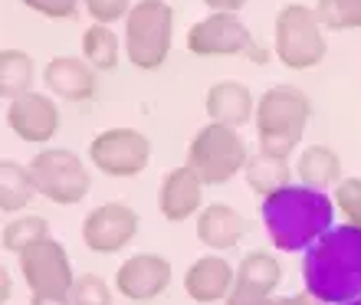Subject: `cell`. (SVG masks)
<instances>
[{
	"label": "cell",
	"mask_w": 361,
	"mask_h": 305,
	"mask_svg": "<svg viewBox=\"0 0 361 305\" xmlns=\"http://www.w3.org/2000/svg\"><path fill=\"white\" fill-rule=\"evenodd\" d=\"M309 115H312V102L299 89L273 86L269 92H263V99L257 102V115H253L259 151L289 158L295 144L302 142Z\"/></svg>",
	"instance_id": "3957f363"
},
{
	"label": "cell",
	"mask_w": 361,
	"mask_h": 305,
	"mask_svg": "<svg viewBox=\"0 0 361 305\" xmlns=\"http://www.w3.org/2000/svg\"><path fill=\"white\" fill-rule=\"evenodd\" d=\"M174 10L168 0H138L125 17V53L138 69H158L171 53Z\"/></svg>",
	"instance_id": "277c9868"
},
{
	"label": "cell",
	"mask_w": 361,
	"mask_h": 305,
	"mask_svg": "<svg viewBox=\"0 0 361 305\" xmlns=\"http://www.w3.org/2000/svg\"><path fill=\"white\" fill-rule=\"evenodd\" d=\"M315 13L329 30L361 27V0H319Z\"/></svg>",
	"instance_id": "484cf974"
},
{
	"label": "cell",
	"mask_w": 361,
	"mask_h": 305,
	"mask_svg": "<svg viewBox=\"0 0 361 305\" xmlns=\"http://www.w3.org/2000/svg\"><path fill=\"white\" fill-rule=\"evenodd\" d=\"M33 86V59L23 49H4L0 53V96L4 99H20L27 96Z\"/></svg>",
	"instance_id": "7402d4cb"
},
{
	"label": "cell",
	"mask_w": 361,
	"mask_h": 305,
	"mask_svg": "<svg viewBox=\"0 0 361 305\" xmlns=\"http://www.w3.org/2000/svg\"><path fill=\"white\" fill-rule=\"evenodd\" d=\"M30 174H33V184H37V194H43L53 204H66V207L79 204L92 187V178H89L82 158L76 151H69V148L39 151L30 164Z\"/></svg>",
	"instance_id": "ba28073f"
},
{
	"label": "cell",
	"mask_w": 361,
	"mask_h": 305,
	"mask_svg": "<svg viewBox=\"0 0 361 305\" xmlns=\"http://www.w3.org/2000/svg\"><path fill=\"white\" fill-rule=\"evenodd\" d=\"M250 154L237 128L220 122L204 125L188 148V164L200 174L204 184H227L247 168Z\"/></svg>",
	"instance_id": "8992f818"
},
{
	"label": "cell",
	"mask_w": 361,
	"mask_h": 305,
	"mask_svg": "<svg viewBox=\"0 0 361 305\" xmlns=\"http://www.w3.org/2000/svg\"><path fill=\"white\" fill-rule=\"evenodd\" d=\"M227 305H276V299L269 292H259V289L233 286V292L227 296Z\"/></svg>",
	"instance_id": "4dcf8cb0"
},
{
	"label": "cell",
	"mask_w": 361,
	"mask_h": 305,
	"mask_svg": "<svg viewBox=\"0 0 361 305\" xmlns=\"http://www.w3.org/2000/svg\"><path fill=\"white\" fill-rule=\"evenodd\" d=\"M243 233H247V220L240 217L230 204H210L197 213V239L214 253L233 249Z\"/></svg>",
	"instance_id": "e0dca14e"
},
{
	"label": "cell",
	"mask_w": 361,
	"mask_h": 305,
	"mask_svg": "<svg viewBox=\"0 0 361 305\" xmlns=\"http://www.w3.org/2000/svg\"><path fill=\"white\" fill-rule=\"evenodd\" d=\"M33 194H37V184H33L30 168L4 161V168H0V210H23Z\"/></svg>",
	"instance_id": "cb8c5ba5"
},
{
	"label": "cell",
	"mask_w": 361,
	"mask_h": 305,
	"mask_svg": "<svg viewBox=\"0 0 361 305\" xmlns=\"http://www.w3.org/2000/svg\"><path fill=\"white\" fill-rule=\"evenodd\" d=\"M335 204L348 217V223L361 227V178H345L335 184Z\"/></svg>",
	"instance_id": "83f0119b"
},
{
	"label": "cell",
	"mask_w": 361,
	"mask_h": 305,
	"mask_svg": "<svg viewBox=\"0 0 361 305\" xmlns=\"http://www.w3.org/2000/svg\"><path fill=\"white\" fill-rule=\"evenodd\" d=\"M279 282H283V266L276 263V256H269L263 249H253V253H247L240 259L237 286H250L273 296V289H279Z\"/></svg>",
	"instance_id": "44dd1931"
},
{
	"label": "cell",
	"mask_w": 361,
	"mask_h": 305,
	"mask_svg": "<svg viewBox=\"0 0 361 305\" xmlns=\"http://www.w3.org/2000/svg\"><path fill=\"white\" fill-rule=\"evenodd\" d=\"M43 82L53 96L69 99V102H82L95 92V69L86 59L76 56H56L49 59L43 69Z\"/></svg>",
	"instance_id": "2e32d148"
},
{
	"label": "cell",
	"mask_w": 361,
	"mask_h": 305,
	"mask_svg": "<svg viewBox=\"0 0 361 305\" xmlns=\"http://www.w3.org/2000/svg\"><path fill=\"white\" fill-rule=\"evenodd\" d=\"M138 233V213L128 204H102L82 220V239L92 253H118Z\"/></svg>",
	"instance_id": "8fae6325"
},
{
	"label": "cell",
	"mask_w": 361,
	"mask_h": 305,
	"mask_svg": "<svg viewBox=\"0 0 361 305\" xmlns=\"http://www.w3.org/2000/svg\"><path fill=\"white\" fill-rule=\"evenodd\" d=\"M243 174H247L250 191H257L259 197H267V194L286 187L289 178H293L289 161H286V158H276V154H267V151L253 154V158L247 161V168H243Z\"/></svg>",
	"instance_id": "ffe728a7"
},
{
	"label": "cell",
	"mask_w": 361,
	"mask_h": 305,
	"mask_svg": "<svg viewBox=\"0 0 361 305\" xmlns=\"http://www.w3.org/2000/svg\"><path fill=\"white\" fill-rule=\"evenodd\" d=\"M30 10H37L43 17H53V20H69L76 17V10L82 0H23Z\"/></svg>",
	"instance_id": "f546056e"
},
{
	"label": "cell",
	"mask_w": 361,
	"mask_h": 305,
	"mask_svg": "<svg viewBox=\"0 0 361 305\" xmlns=\"http://www.w3.org/2000/svg\"><path fill=\"white\" fill-rule=\"evenodd\" d=\"M237 286V269L230 266L224 256L210 253V256H200L197 263H190L188 276H184V289L188 296L200 305H210V302H220L227 299Z\"/></svg>",
	"instance_id": "9a60e30c"
},
{
	"label": "cell",
	"mask_w": 361,
	"mask_h": 305,
	"mask_svg": "<svg viewBox=\"0 0 361 305\" xmlns=\"http://www.w3.org/2000/svg\"><path fill=\"white\" fill-rule=\"evenodd\" d=\"M7 122H10V132L17 135L20 142L47 144L49 138L59 132V108L49 96L27 92V96H20L10 102Z\"/></svg>",
	"instance_id": "4fadbf2b"
},
{
	"label": "cell",
	"mask_w": 361,
	"mask_h": 305,
	"mask_svg": "<svg viewBox=\"0 0 361 305\" xmlns=\"http://www.w3.org/2000/svg\"><path fill=\"white\" fill-rule=\"evenodd\" d=\"M214 13H237V10L247 7V0H204Z\"/></svg>",
	"instance_id": "1f68e13d"
},
{
	"label": "cell",
	"mask_w": 361,
	"mask_h": 305,
	"mask_svg": "<svg viewBox=\"0 0 361 305\" xmlns=\"http://www.w3.org/2000/svg\"><path fill=\"white\" fill-rule=\"evenodd\" d=\"M276 305H329V302L315 299L312 292H299V296H279L276 299Z\"/></svg>",
	"instance_id": "d6a6232c"
},
{
	"label": "cell",
	"mask_w": 361,
	"mask_h": 305,
	"mask_svg": "<svg viewBox=\"0 0 361 305\" xmlns=\"http://www.w3.org/2000/svg\"><path fill=\"white\" fill-rule=\"evenodd\" d=\"M118 37H115V30L109 23H95L82 33V59H86L92 69H115L118 66Z\"/></svg>",
	"instance_id": "603a6c76"
},
{
	"label": "cell",
	"mask_w": 361,
	"mask_h": 305,
	"mask_svg": "<svg viewBox=\"0 0 361 305\" xmlns=\"http://www.w3.org/2000/svg\"><path fill=\"white\" fill-rule=\"evenodd\" d=\"M322 20L315 7L289 4L276 17V56L289 69H312L325 59Z\"/></svg>",
	"instance_id": "52a82bcc"
},
{
	"label": "cell",
	"mask_w": 361,
	"mask_h": 305,
	"mask_svg": "<svg viewBox=\"0 0 361 305\" xmlns=\"http://www.w3.org/2000/svg\"><path fill=\"white\" fill-rule=\"evenodd\" d=\"M188 49L194 56H243L247 53L257 63L267 59L237 13H210L200 23H194L188 33Z\"/></svg>",
	"instance_id": "30bf717a"
},
{
	"label": "cell",
	"mask_w": 361,
	"mask_h": 305,
	"mask_svg": "<svg viewBox=\"0 0 361 305\" xmlns=\"http://www.w3.org/2000/svg\"><path fill=\"white\" fill-rule=\"evenodd\" d=\"M305 292L329 305H345L361 299V227L342 223L332 227L319 243L305 249L302 259Z\"/></svg>",
	"instance_id": "7a4b0ae2"
},
{
	"label": "cell",
	"mask_w": 361,
	"mask_h": 305,
	"mask_svg": "<svg viewBox=\"0 0 361 305\" xmlns=\"http://www.w3.org/2000/svg\"><path fill=\"white\" fill-rule=\"evenodd\" d=\"M171 286V263L158 253L128 256L115 273V289L132 302H152Z\"/></svg>",
	"instance_id": "7c38bea8"
},
{
	"label": "cell",
	"mask_w": 361,
	"mask_h": 305,
	"mask_svg": "<svg viewBox=\"0 0 361 305\" xmlns=\"http://www.w3.org/2000/svg\"><path fill=\"white\" fill-rule=\"evenodd\" d=\"M47 237H49V223L43 217H17L4 227V249L20 256L27 247H33V243H39Z\"/></svg>",
	"instance_id": "d4e9b609"
},
{
	"label": "cell",
	"mask_w": 361,
	"mask_h": 305,
	"mask_svg": "<svg viewBox=\"0 0 361 305\" xmlns=\"http://www.w3.org/2000/svg\"><path fill=\"white\" fill-rule=\"evenodd\" d=\"M295 174H299V181L309 184V187H332V184L342 181V161H338V154L332 148H325V144H312V148H305L299 154V164H295Z\"/></svg>",
	"instance_id": "d6986e66"
},
{
	"label": "cell",
	"mask_w": 361,
	"mask_h": 305,
	"mask_svg": "<svg viewBox=\"0 0 361 305\" xmlns=\"http://www.w3.org/2000/svg\"><path fill=\"white\" fill-rule=\"evenodd\" d=\"M89 158L109 178H135L152 161V142L135 128H109L92 138Z\"/></svg>",
	"instance_id": "9c48e42d"
},
{
	"label": "cell",
	"mask_w": 361,
	"mask_h": 305,
	"mask_svg": "<svg viewBox=\"0 0 361 305\" xmlns=\"http://www.w3.org/2000/svg\"><path fill=\"white\" fill-rule=\"evenodd\" d=\"M0 286H4V292H0V299L7 302V299H10V276H7V269H4V279H0Z\"/></svg>",
	"instance_id": "836d02e7"
},
{
	"label": "cell",
	"mask_w": 361,
	"mask_h": 305,
	"mask_svg": "<svg viewBox=\"0 0 361 305\" xmlns=\"http://www.w3.org/2000/svg\"><path fill=\"white\" fill-rule=\"evenodd\" d=\"M73 305H112V289L95 273L76 276V282H73Z\"/></svg>",
	"instance_id": "4316f807"
},
{
	"label": "cell",
	"mask_w": 361,
	"mask_h": 305,
	"mask_svg": "<svg viewBox=\"0 0 361 305\" xmlns=\"http://www.w3.org/2000/svg\"><path fill=\"white\" fill-rule=\"evenodd\" d=\"M95 23H115L132 13V0H82Z\"/></svg>",
	"instance_id": "f1b7e54d"
},
{
	"label": "cell",
	"mask_w": 361,
	"mask_h": 305,
	"mask_svg": "<svg viewBox=\"0 0 361 305\" xmlns=\"http://www.w3.org/2000/svg\"><path fill=\"white\" fill-rule=\"evenodd\" d=\"M20 273L30 286V305H73V266L56 239H39L20 253Z\"/></svg>",
	"instance_id": "5b68a950"
},
{
	"label": "cell",
	"mask_w": 361,
	"mask_h": 305,
	"mask_svg": "<svg viewBox=\"0 0 361 305\" xmlns=\"http://www.w3.org/2000/svg\"><path fill=\"white\" fill-rule=\"evenodd\" d=\"M335 197L309 184H286L279 191L267 194L259 204V217L269 239L283 253H305L332 230L335 220Z\"/></svg>",
	"instance_id": "6da1fadb"
},
{
	"label": "cell",
	"mask_w": 361,
	"mask_h": 305,
	"mask_svg": "<svg viewBox=\"0 0 361 305\" xmlns=\"http://www.w3.org/2000/svg\"><path fill=\"white\" fill-rule=\"evenodd\" d=\"M345 305H361V299H355V302H345Z\"/></svg>",
	"instance_id": "e575fe53"
},
{
	"label": "cell",
	"mask_w": 361,
	"mask_h": 305,
	"mask_svg": "<svg viewBox=\"0 0 361 305\" xmlns=\"http://www.w3.org/2000/svg\"><path fill=\"white\" fill-rule=\"evenodd\" d=\"M204 187L207 184L200 181V174L184 164V168H174V171L164 174L161 191H158V210H161L164 220L180 223L188 220L190 213H197L200 204H204Z\"/></svg>",
	"instance_id": "5bb4252c"
},
{
	"label": "cell",
	"mask_w": 361,
	"mask_h": 305,
	"mask_svg": "<svg viewBox=\"0 0 361 305\" xmlns=\"http://www.w3.org/2000/svg\"><path fill=\"white\" fill-rule=\"evenodd\" d=\"M204 108H207L210 122L230 125V128H240V125H247L257 115V102L250 96V89L240 86V82H217V86H210Z\"/></svg>",
	"instance_id": "ac0fdd59"
}]
</instances>
